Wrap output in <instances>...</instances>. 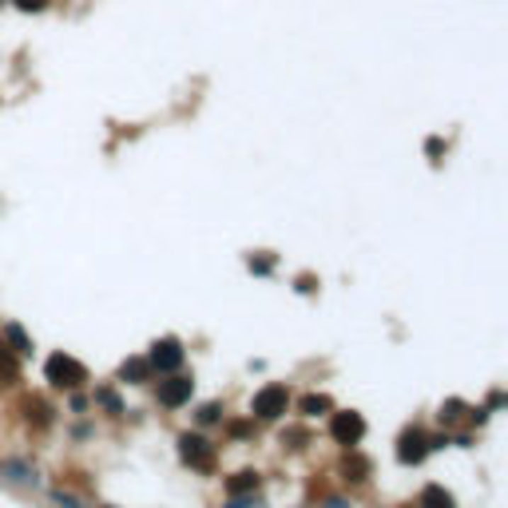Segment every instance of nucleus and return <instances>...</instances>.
Returning a JSON list of instances; mask_svg holds the SVG:
<instances>
[{
  "instance_id": "obj_10",
  "label": "nucleus",
  "mask_w": 508,
  "mask_h": 508,
  "mask_svg": "<svg viewBox=\"0 0 508 508\" xmlns=\"http://www.w3.org/2000/svg\"><path fill=\"white\" fill-rule=\"evenodd\" d=\"M120 378H123V381H147V378H151V366H147V358H131V361H123Z\"/></svg>"
},
{
  "instance_id": "obj_18",
  "label": "nucleus",
  "mask_w": 508,
  "mask_h": 508,
  "mask_svg": "<svg viewBox=\"0 0 508 508\" xmlns=\"http://www.w3.org/2000/svg\"><path fill=\"white\" fill-rule=\"evenodd\" d=\"M215 417H219V405H203L199 421H207V425H210V421H215Z\"/></svg>"
},
{
  "instance_id": "obj_15",
  "label": "nucleus",
  "mask_w": 508,
  "mask_h": 508,
  "mask_svg": "<svg viewBox=\"0 0 508 508\" xmlns=\"http://www.w3.org/2000/svg\"><path fill=\"white\" fill-rule=\"evenodd\" d=\"M96 401H100V405H108L111 409V413H120V397H115V393H111V389H100V393H96Z\"/></svg>"
},
{
  "instance_id": "obj_14",
  "label": "nucleus",
  "mask_w": 508,
  "mask_h": 508,
  "mask_svg": "<svg viewBox=\"0 0 508 508\" xmlns=\"http://www.w3.org/2000/svg\"><path fill=\"white\" fill-rule=\"evenodd\" d=\"M366 473H369V465H366L361 457L346 461V477H349V480H366Z\"/></svg>"
},
{
  "instance_id": "obj_11",
  "label": "nucleus",
  "mask_w": 508,
  "mask_h": 508,
  "mask_svg": "<svg viewBox=\"0 0 508 508\" xmlns=\"http://www.w3.org/2000/svg\"><path fill=\"white\" fill-rule=\"evenodd\" d=\"M227 488H230V497H247V492L259 488V477H254V473H239V477L227 480Z\"/></svg>"
},
{
  "instance_id": "obj_6",
  "label": "nucleus",
  "mask_w": 508,
  "mask_h": 508,
  "mask_svg": "<svg viewBox=\"0 0 508 508\" xmlns=\"http://www.w3.org/2000/svg\"><path fill=\"white\" fill-rule=\"evenodd\" d=\"M191 393H195V381H191V378H179V373H171L167 381H159V401H163L167 409L187 405Z\"/></svg>"
},
{
  "instance_id": "obj_3",
  "label": "nucleus",
  "mask_w": 508,
  "mask_h": 508,
  "mask_svg": "<svg viewBox=\"0 0 508 508\" xmlns=\"http://www.w3.org/2000/svg\"><path fill=\"white\" fill-rule=\"evenodd\" d=\"M286 405H290V393H286V385H266V389H259L254 393V417H262V421H274V417H282L286 413Z\"/></svg>"
},
{
  "instance_id": "obj_12",
  "label": "nucleus",
  "mask_w": 508,
  "mask_h": 508,
  "mask_svg": "<svg viewBox=\"0 0 508 508\" xmlns=\"http://www.w3.org/2000/svg\"><path fill=\"white\" fill-rule=\"evenodd\" d=\"M4 338L12 342V354H28V349H32V342L24 338V329L16 326V322H12V326H4Z\"/></svg>"
},
{
  "instance_id": "obj_16",
  "label": "nucleus",
  "mask_w": 508,
  "mask_h": 508,
  "mask_svg": "<svg viewBox=\"0 0 508 508\" xmlns=\"http://www.w3.org/2000/svg\"><path fill=\"white\" fill-rule=\"evenodd\" d=\"M16 9L21 12H44L48 9V0H16Z\"/></svg>"
},
{
  "instance_id": "obj_9",
  "label": "nucleus",
  "mask_w": 508,
  "mask_h": 508,
  "mask_svg": "<svg viewBox=\"0 0 508 508\" xmlns=\"http://www.w3.org/2000/svg\"><path fill=\"white\" fill-rule=\"evenodd\" d=\"M421 508H453V497H448L441 485H425V492H421Z\"/></svg>"
},
{
  "instance_id": "obj_13",
  "label": "nucleus",
  "mask_w": 508,
  "mask_h": 508,
  "mask_svg": "<svg viewBox=\"0 0 508 508\" xmlns=\"http://www.w3.org/2000/svg\"><path fill=\"white\" fill-rule=\"evenodd\" d=\"M326 409H329V397H322V393L318 397L310 393V397L302 401V413H306V417H318V413H326Z\"/></svg>"
},
{
  "instance_id": "obj_7",
  "label": "nucleus",
  "mask_w": 508,
  "mask_h": 508,
  "mask_svg": "<svg viewBox=\"0 0 508 508\" xmlns=\"http://www.w3.org/2000/svg\"><path fill=\"white\" fill-rule=\"evenodd\" d=\"M429 448H433V445L425 441V433H417V429H409L405 437H401V445H397V461H401V465H421Z\"/></svg>"
},
{
  "instance_id": "obj_5",
  "label": "nucleus",
  "mask_w": 508,
  "mask_h": 508,
  "mask_svg": "<svg viewBox=\"0 0 508 508\" xmlns=\"http://www.w3.org/2000/svg\"><path fill=\"white\" fill-rule=\"evenodd\" d=\"M151 369H159V373H175V369L183 366V346L179 338H163L151 346V358H147Z\"/></svg>"
},
{
  "instance_id": "obj_2",
  "label": "nucleus",
  "mask_w": 508,
  "mask_h": 508,
  "mask_svg": "<svg viewBox=\"0 0 508 508\" xmlns=\"http://www.w3.org/2000/svg\"><path fill=\"white\" fill-rule=\"evenodd\" d=\"M329 437L338 441V445L354 448L361 437H366V417H361V413H354V409H346V413H334V417H329Z\"/></svg>"
},
{
  "instance_id": "obj_4",
  "label": "nucleus",
  "mask_w": 508,
  "mask_h": 508,
  "mask_svg": "<svg viewBox=\"0 0 508 508\" xmlns=\"http://www.w3.org/2000/svg\"><path fill=\"white\" fill-rule=\"evenodd\" d=\"M179 457L187 461L191 468H203V473L215 468V448H210L203 437H195V433H183L179 437Z\"/></svg>"
},
{
  "instance_id": "obj_17",
  "label": "nucleus",
  "mask_w": 508,
  "mask_h": 508,
  "mask_svg": "<svg viewBox=\"0 0 508 508\" xmlns=\"http://www.w3.org/2000/svg\"><path fill=\"white\" fill-rule=\"evenodd\" d=\"M250 270H259V274H270V270H274V259H250Z\"/></svg>"
},
{
  "instance_id": "obj_19",
  "label": "nucleus",
  "mask_w": 508,
  "mask_h": 508,
  "mask_svg": "<svg viewBox=\"0 0 508 508\" xmlns=\"http://www.w3.org/2000/svg\"><path fill=\"white\" fill-rule=\"evenodd\" d=\"M227 508H247V500H242V497H235V500H230Z\"/></svg>"
},
{
  "instance_id": "obj_1",
  "label": "nucleus",
  "mask_w": 508,
  "mask_h": 508,
  "mask_svg": "<svg viewBox=\"0 0 508 508\" xmlns=\"http://www.w3.org/2000/svg\"><path fill=\"white\" fill-rule=\"evenodd\" d=\"M44 378L56 389H80L84 381H88V369L76 358H68V354H52V358L44 361Z\"/></svg>"
},
{
  "instance_id": "obj_8",
  "label": "nucleus",
  "mask_w": 508,
  "mask_h": 508,
  "mask_svg": "<svg viewBox=\"0 0 508 508\" xmlns=\"http://www.w3.org/2000/svg\"><path fill=\"white\" fill-rule=\"evenodd\" d=\"M16 378H21V361H16V354H12L9 346H0V381L12 385Z\"/></svg>"
}]
</instances>
